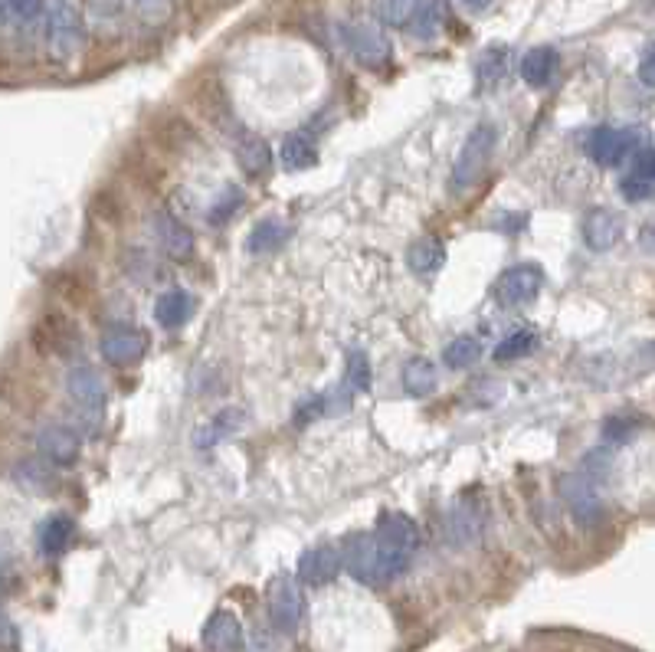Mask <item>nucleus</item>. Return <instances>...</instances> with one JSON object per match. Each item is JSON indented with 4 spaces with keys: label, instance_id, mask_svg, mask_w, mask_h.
I'll list each match as a JSON object with an SVG mask.
<instances>
[{
    "label": "nucleus",
    "instance_id": "f257e3e1",
    "mask_svg": "<svg viewBox=\"0 0 655 652\" xmlns=\"http://www.w3.org/2000/svg\"><path fill=\"white\" fill-rule=\"evenodd\" d=\"M371 535H374V544H377L380 587H384L410 567L413 554H416V544H420V528H416V521L410 515L387 512V515H380L377 531H371Z\"/></svg>",
    "mask_w": 655,
    "mask_h": 652
},
{
    "label": "nucleus",
    "instance_id": "f03ea898",
    "mask_svg": "<svg viewBox=\"0 0 655 652\" xmlns=\"http://www.w3.org/2000/svg\"><path fill=\"white\" fill-rule=\"evenodd\" d=\"M495 145H498V128L492 122H482V125L472 128L466 145L459 148L456 164H452V191L466 194L482 181L488 164H492Z\"/></svg>",
    "mask_w": 655,
    "mask_h": 652
},
{
    "label": "nucleus",
    "instance_id": "7ed1b4c3",
    "mask_svg": "<svg viewBox=\"0 0 655 652\" xmlns=\"http://www.w3.org/2000/svg\"><path fill=\"white\" fill-rule=\"evenodd\" d=\"M86 46V20L76 4H50L46 7V50L56 63L73 59Z\"/></svg>",
    "mask_w": 655,
    "mask_h": 652
},
{
    "label": "nucleus",
    "instance_id": "20e7f679",
    "mask_svg": "<svg viewBox=\"0 0 655 652\" xmlns=\"http://www.w3.org/2000/svg\"><path fill=\"white\" fill-rule=\"evenodd\" d=\"M341 43L348 46L351 56L367 69H384L390 63V37L377 20H348L341 23Z\"/></svg>",
    "mask_w": 655,
    "mask_h": 652
},
{
    "label": "nucleus",
    "instance_id": "39448f33",
    "mask_svg": "<svg viewBox=\"0 0 655 652\" xmlns=\"http://www.w3.org/2000/svg\"><path fill=\"white\" fill-rule=\"evenodd\" d=\"M266 610H269V623L276 626L279 633L292 636L299 633L302 616H305V597L299 580L292 574H276L266 587Z\"/></svg>",
    "mask_w": 655,
    "mask_h": 652
},
{
    "label": "nucleus",
    "instance_id": "423d86ee",
    "mask_svg": "<svg viewBox=\"0 0 655 652\" xmlns=\"http://www.w3.org/2000/svg\"><path fill=\"white\" fill-rule=\"evenodd\" d=\"M557 492H561L567 512L574 515L580 528L603 525V499L587 472H564V476L557 479Z\"/></svg>",
    "mask_w": 655,
    "mask_h": 652
},
{
    "label": "nucleus",
    "instance_id": "0eeeda50",
    "mask_svg": "<svg viewBox=\"0 0 655 652\" xmlns=\"http://www.w3.org/2000/svg\"><path fill=\"white\" fill-rule=\"evenodd\" d=\"M646 141V135L639 128H616V125H600L593 128L587 138V154L600 168H616L623 164L629 154H636V148Z\"/></svg>",
    "mask_w": 655,
    "mask_h": 652
},
{
    "label": "nucleus",
    "instance_id": "6e6552de",
    "mask_svg": "<svg viewBox=\"0 0 655 652\" xmlns=\"http://www.w3.org/2000/svg\"><path fill=\"white\" fill-rule=\"evenodd\" d=\"M190 105L197 109V115L204 118L207 125L220 128V132H230L233 125V105H230V92L223 89V82L217 76H197L194 86H190Z\"/></svg>",
    "mask_w": 655,
    "mask_h": 652
},
{
    "label": "nucleus",
    "instance_id": "1a4fd4ad",
    "mask_svg": "<svg viewBox=\"0 0 655 652\" xmlns=\"http://www.w3.org/2000/svg\"><path fill=\"white\" fill-rule=\"evenodd\" d=\"M33 348L43 358H66L79 348V328L69 315L63 312H46L37 325H33Z\"/></svg>",
    "mask_w": 655,
    "mask_h": 652
},
{
    "label": "nucleus",
    "instance_id": "9d476101",
    "mask_svg": "<svg viewBox=\"0 0 655 652\" xmlns=\"http://www.w3.org/2000/svg\"><path fill=\"white\" fill-rule=\"evenodd\" d=\"M544 289V269L534 263H518L505 269L495 282V299L508 308H521L534 302Z\"/></svg>",
    "mask_w": 655,
    "mask_h": 652
},
{
    "label": "nucleus",
    "instance_id": "9b49d317",
    "mask_svg": "<svg viewBox=\"0 0 655 652\" xmlns=\"http://www.w3.org/2000/svg\"><path fill=\"white\" fill-rule=\"evenodd\" d=\"M99 348H102V358L109 364L128 367V364H138L148 354V335L141 328H131V325H112L102 335Z\"/></svg>",
    "mask_w": 655,
    "mask_h": 652
},
{
    "label": "nucleus",
    "instance_id": "f8f14e48",
    "mask_svg": "<svg viewBox=\"0 0 655 652\" xmlns=\"http://www.w3.org/2000/svg\"><path fill=\"white\" fill-rule=\"evenodd\" d=\"M200 643H204L207 652H243L246 636H243L240 616L233 610L210 613V620L204 623V633H200Z\"/></svg>",
    "mask_w": 655,
    "mask_h": 652
},
{
    "label": "nucleus",
    "instance_id": "ddd939ff",
    "mask_svg": "<svg viewBox=\"0 0 655 652\" xmlns=\"http://www.w3.org/2000/svg\"><path fill=\"white\" fill-rule=\"evenodd\" d=\"M66 394L69 400H76L82 410H102L105 403V381L102 374L89 364H76L66 371Z\"/></svg>",
    "mask_w": 655,
    "mask_h": 652
},
{
    "label": "nucleus",
    "instance_id": "4468645a",
    "mask_svg": "<svg viewBox=\"0 0 655 652\" xmlns=\"http://www.w3.org/2000/svg\"><path fill=\"white\" fill-rule=\"evenodd\" d=\"M619 236H623V217H619L616 210L597 207L587 213V220H583V243H587L593 253L613 250L619 243Z\"/></svg>",
    "mask_w": 655,
    "mask_h": 652
},
{
    "label": "nucleus",
    "instance_id": "2eb2a0df",
    "mask_svg": "<svg viewBox=\"0 0 655 652\" xmlns=\"http://www.w3.org/2000/svg\"><path fill=\"white\" fill-rule=\"evenodd\" d=\"M341 548L335 544H318V548H308L302 557H299V580L302 584H328L331 577L341 571Z\"/></svg>",
    "mask_w": 655,
    "mask_h": 652
},
{
    "label": "nucleus",
    "instance_id": "dca6fc26",
    "mask_svg": "<svg viewBox=\"0 0 655 652\" xmlns=\"http://www.w3.org/2000/svg\"><path fill=\"white\" fill-rule=\"evenodd\" d=\"M37 449L43 459H50L53 466H73L79 459V433H73L69 426H43L37 433Z\"/></svg>",
    "mask_w": 655,
    "mask_h": 652
},
{
    "label": "nucleus",
    "instance_id": "f3484780",
    "mask_svg": "<svg viewBox=\"0 0 655 652\" xmlns=\"http://www.w3.org/2000/svg\"><path fill=\"white\" fill-rule=\"evenodd\" d=\"M154 236H158L161 250L171 259H177V263L194 256V233H190L177 217H171V213H158V217H154Z\"/></svg>",
    "mask_w": 655,
    "mask_h": 652
},
{
    "label": "nucleus",
    "instance_id": "a211bd4d",
    "mask_svg": "<svg viewBox=\"0 0 655 652\" xmlns=\"http://www.w3.org/2000/svg\"><path fill=\"white\" fill-rule=\"evenodd\" d=\"M479 531H482V508L475 505L472 499L456 502V508H452L449 518H446L449 541L456 544V548H466V544H472L475 538H479Z\"/></svg>",
    "mask_w": 655,
    "mask_h": 652
},
{
    "label": "nucleus",
    "instance_id": "6ab92c4d",
    "mask_svg": "<svg viewBox=\"0 0 655 652\" xmlns=\"http://www.w3.org/2000/svg\"><path fill=\"white\" fill-rule=\"evenodd\" d=\"M151 138H154V145H161L164 151L181 154L190 141H194V128H190L187 118H181L177 112H164V115L154 118Z\"/></svg>",
    "mask_w": 655,
    "mask_h": 652
},
{
    "label": "nucleus",
    "instance_id": "aec40b11",
    "mask_svg": "<svg viewBox=\"0 0 655 652\" xmlns=\"http://www.w3.org/2000/svg\"><path fill=\"white\" fill-rule=\"evenodd\" d=\"M557 66H561V56L554 46H534L521 56V79L534 89H544L557 76Z\"/></svg>",
    "mask_w": 655,
    "mask_h": 652
},
{
    "label": "nucleus",
    "instance_id": "412c9836",
    "mask_svg": "<svg viewBox=\"0 0 655 652\" xmlns=\"http://www.w3.org/2000/svg\"><path fill=\"white\" fill-rule=\"evenodd\" d=\"M190 315H194V295L184 289H168L164 295H158V302H154V318H158V325L168 331L187 325Z\"/></svg>",
    "mask_w": 655,
    "mask_h": 652
},
{
    "label": "nucleus",
    "instance_id": "4be33fe9",
    "mask_svg": "<svg viewBox=\"0 0 655 652\" xmlns=\"http://www.w3.org/2000/svg\"><path fill=\"white\" fill-rule=\"evenodd\" d=\"M243 426H246V413H243L240 407H226V410H220L217 417H213L207 426H200V430L194 433V446H197V449H210V446L223 443L226 436L240 433Z\"/></svg>",
    "mask_w": 655,
    "mask_h": 652
},
{
    "label": "nucleus",
    "instance_id": "5701e85b",
    "mask_svg": "<svg viewBox=\"0 0 655 652\" xmlns=\"http://www.w3.org/2000/svg\"><path fill=\"white\" fill-rule=\"evenodd\" d=\"M236 164H240L246 177H262L272 164V151L259 135L243 132L236 138Z\"/></svg>",
    "mask_w": 655,
    "mask_h": 652
},
{
    "label": "nucleus",
    "instance_id": "b1692460",
    "mask_svg": "<svg viewBox=\"0 0 655 652\" xmlns=\"http://www.w3.org/2000/svg\"><path fill=\"white\" fill-rule=\"evenodd\" d=\"M289 223H282V220H259L253 233H249V240H246V250L253 253V256H266V253H276L279 246L289 240Z\"/></svg>",
    "mask_w": 655,
    "mask_h": 652
},
{
    "label": "nucleus",
    "instance_id": "393cba45",
    "mask_svg": "<svg viewBox=\"0 0 655 652\" xmlns=\"http://www.w3.org/2000/svg\"><path fill=\"white\" fill-rule=\"evenodd\" d=\"M446 263V246L436 240V236H420L416 243H410L407 250V266L420 276H430L439 266Z\"/></svg>",
    "mask_w": 655,
    "mask_h": 652
},
{
    "label": "nucleus",
    "instance_id": "a878e982",
    "mask_svg": "<svg viewBox=\"0 0 655 652\" xmlns=\"http://www.w3.org/2000/svg\"><path fill=\"white\" fill-rule=\"evenodd\" d=\"M439 384V374H436V364L430 358H410L403 364V390L410 397H426L433 394Z\"/></svg>",
    "mask_w": 655,
    "mask_h": 652
},
{
    "label": "nucleus",
    "instance_id": "bb28decb",
    "mask_svg": "<svg viewBox=\"0 0 655 652\" xmlns=\"http://www.w3.org/2000/svg\"><path fill=\"white\" fill-rule=\"evenodd\" d=\"M73 518L69 515H53V518H46L43 521V528H40V551L43 554H63L69 548V541H73Z\"/></svg>",
    "mask_w": 655,
    "mask_h": 652
},
{
    "label": "nucleus",
    "instance_id": "cd10ccee",
    "mask_svg": "<svg viewBox=\"0 0 655 652\" xmlns=\"http://www.w3.org/2000/svg\"><path fill=\"white\" fill-rule=\"evenodd\" d=\"M279 154H282V168H289V171H305V168H312V164L318 161L315 145L305 135H299V132L285 135Z\"/></svg>",
    "mask_w": 655,
    "mask_h": 652
},
{
    "label": "nucleus",
    "instance_id": "c85d7f7f",
    "mask_svg": "<svg viewBox=\"0 0 655 652\" xmlns=\"http://www.w3.org/2000/svg\"><path fill=\"white\" fill-rule=\"evenodd\" d=\"M443 10L446 7H439V4H413V17L407 23V30H410V37L416 40H433L439 27H443Z\"/></svg>",
    "mask_w": 655,
    "mask_h": 652
},
{
    "label": "nucleus",
    "instance_id": "c756f323",
    "mask_svg": "<svg viewBox=\"0 0 655 652\" xmlns=\"http://www.w3.org/2000/svg\"><path fill=\"white\" fill-rule=\"evenodd\" d=\"M534 345H538V331L518 328V331H511V335H505L502 341H498L495 361H518V358H524V354H531Z\"/></svg>",
    "mask_w": 655,
    "mask_h": 652
},
{
    "label": "nucleus",
    "instance_id": "7c9ffc66",
    "mask_svg": "<svg viewBox=\"0 0 655 652\" xmlns=\"http://www.w3.org/2000/svg\"><path fill=\"white\" fill-rule=\"evenodd\" d=\"M46 17V7L43 4H33V0H14V4H0V23L7 27H37V20Z\"/></svg>",
    "mask_w": 655,
    "mask_h": 652
},
{
    "label": "nucleus",
    "instance_id": "2f4dec72",
    "mask_svg": "<svg viewBox=\"0 0 655 652\" xmlns=\"http://www.w3.org/2000/svg\"><path fill=\"white\" fill-rule=\"evenodd\" d=\"M371 384H374L371 358L364 351H354L348 358V371H344V387H348V394H367Z\"/></svg>",
    "mask_w": 655,
    "mask_h": 652
},
{
    "label": "nucleus",
    "instance_id": "473e14b6",
    "mask_svg": "<svg viewBox=\"0 0 655 652\" xmlns=\"http://www.w3.org/2000/svg\"><path fill=\"white\" fill-rule=\"evenodd\" d=\"M479 354H482V345H479V338H472V335H462V338H452L446 351H443V361L452 367V371H462V367H469L479 361Z\"/></svg>",
    "mask_w": 655,
    "mask_h": 652
},
{
    "label": "nucleus",
    "instance_id": "72a5a7b5",
    "mask_svg": "<svg viewBox=\"0 0 655 652\" xmlns=\"http://www.w3.org/2000/svg\"><path fill=\"white\" fill-rule=\"evenodd\" d=\"M243 200H246V194H243L236 184H233V187H223L220 197L213 200L210 210H207V220L213 223V227H220V223H226L230 217H236V210L243 207Z\"/></svg>",
    "mask_w": 655,
    "mask_h": 652
},
{
    "label": "nucleus",
    "instance_id": "f704fd0d",
    "mask_svg": "<svg viewBox=\"0 0 655 652\" xmlns=\"http://www.w3.org/2000/svg\"><path fill=\"white\" fill-rule=\"evenodd\" d=\"M505 63H508V53H505V46H488V50L479 56V63H475V76H479L482 86H488V82H495L505 76Z\"/></svg>",
    "mask_w": 655,
    "mask_h": 652
},
{
    "label": "nucleus",
    "instance_id": "c9c22d12",
    "mask_svg": "<svg viewBox=\"0 0 655 652\" xmlns=\"http://www.w3.org/2000/svg\"><path fill=\"white\" fill-rule=\"evenodd\" d=\"M374 14L380 17L377 23L380 27H407L410 17H413V4H377L374 7Z\"/></svg>",
    "mask_w": 655,
    "mask_h": 652
},
{
    "label": "nucleus",
    "instance_id": "e433bc0d",
    "mask_svg": "<svg viewBox=\"0 0 655 652\" xmlns=\"http://www.w3.org/2000/svg\"><path fill=\"white\" fill-rule=\"evenodd\" d=\"M246 652H279L276 633H272L266 623H256L253 633L246 639Z\"/></svg>",
    "mask_w": 655,
    "mask_h": 652
},
{
    "label": "nucleus",
    "instance_id": "4c0bfd02",
    "mask_svg": "<svg viewBox=\"0 0 655 652\" xmlns=\"http://www.w3.org/2000/svg\"><path fill=\"white\" fill-rule=\"evenodd\" d=\"M92 213H95V217H102V220H109V223H118V220H122V204H118L115 194L102 191V194H95V200H92Z\"/></svg>",
    "mask_w": 655,
    "mask_h": 652
},
{
    "label": "nucleus",
    "instance_id": "58836bf2",
    "mask_svg": "<svg viewBox=\"0 0 655 652\" xmlns=\"http://www.w3.org/2000/svg\"><path fill=\"white\" fill-rule=\"evenodd\" d=\"M17 479L27 482V485H46V482H50V472H46L40 462H20Z\"/></svg>",
    "mask_w": 655,
    "mask_h": 652
},
{
    "label": "nucleus",
    "instance_id": "ea45409f",
    "mask_svg": "<svg viewBox=\"0 0 655 652\" xmlns=\"http://www.w3.org/2000/svg\"><path fill=\"white\" fill-rule=\"evenodd\" d=\"M633 177H639V181H646V184L655 181V151H642V154H636V161H633Z\"/></svg>",
    "mask_w": 655,
    "mask_h": 652
},
{
    "label": "nucleus",
    "instance_id": "a19ab883",
    "mask_svg": "<svg viewBox=\"0 0 655 652\" xmlns=\"http://www.w3.org/2000/svg\"><path fill=\"white\" fill-rule=\"evenodd\" d=\"M629 430H633V423L623 420V417H613V420H606V426H603V440L606 443H623L629 436Z\"/></svg>",
    "mask_w": 655,
    "mask_h": 652
},
{
    "label": "nucleus",
    "instance_id": "79ce46f5",
    "mask_svg": "<svg viewBox=\"0 0 655 652\" xmlns=\"http://www.w3.org/2000/svg\"><path fill=\"white\" fill-rule=\"evenodd\" d=\"M639 82L646 89H655V43H649V50L639 59Z\"/></svg>",
    "mask_w": 655,
    "mask_h": 652
},
{
    "label": "nucleus",
    "instance_id": "37998d69",
    "mask_svg": "<svg viewBox=\"0 0 655 652\" xmlns=\"http://www.w3.org/2000/svg\"><path fill=\"white\" fill-rule=\"evenodd\" d=\"M619 191H623V197H626V200H642V197H649V194H652V184L639 181V177L629 174L626 181L619 184Z\"/></svg>",
    "mask_w": 655,
    "mask_h": 652
},
{
    "label": "nucleus",
    "instance_id": "c03bdc74",
    "mask_svg": "<svg viewBox=\"0 0 655 652\" xmlns=\"http://www.w3.org/2000/svg\"><path fill=\"white\" fill-rule=\"evenodd\" d=\"M131 10H135V17H141L138 23H151V20H158V17H168L174 7L171 4H135Z\"/></svg>",
    "mask_w": 655,
    "mask_h": 652
},
{
    "label": "nucleus",
    "instance_id": "a18cd8bd",
    "mask_svg": "<svg viewBox=\"0 0 655 652\" xmlns=\"http://www.w3.org/2000/svg\"><path fill=\"white\" fill-rule=\"evenodd\" d=\"M642 243H646L649 250H655V223H649L646 233H642Z\"/></svg>",
    "mask_w": 655,
    "mask_h": 652
},
{
    "label": "nucleus",
    "instance_id": "49530a36",
    "mask_svg": "<svg viewBox=\"0 0 655 652\" xmlns=\"http://www.w3.org/2000/svg\"><path fill=\"white\" fill-rule=\"evenodd\" d=\"M10 633V616L4 613V607H0V639H4Z\"/></svg>",
    "mask_w": 655,
    "mask_h": 652
},
{
    "label": "nucleus",
    "instance_id": "de8ad7c7",
    "mask_svg": "<svg viewBox=\"0 0 655 652\" xmlns=\"http://www.w3.org/2000/svg\"><path fill=\"white\" fill-rule=\"evenodd\" d=\"M7 567H10V557H7V551H4V548H0V574H4Z\"/></svg>",
    "mask_w": 655,
    "mask_h": 652
},
{
    "label": "nucleus",
    "instance_id": "09e8293b",
    "mask_svg": "<svg viewBox=\"0 0 655 652\" xmlns=\"http://www.w3.org/2000/svg\"><path fill=\"white\" fill-rule=\"evenodd\" d=\"M652 354H655V345H652Z\"/></svg>",
    "mask_w": 655,
    "mask_h": 652
}]
</instances>
